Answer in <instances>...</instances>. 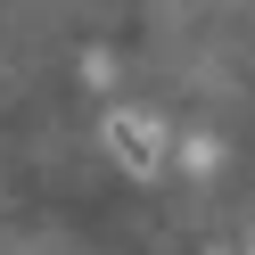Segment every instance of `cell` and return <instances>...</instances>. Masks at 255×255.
Listing matches in <instances>:
<instances>
[{"mask_svg":"<svg viewBox=\"0 0 255 255\" xmlns=\"http://www.w3.org/2000/svg\"><path fill=\"white\" fill-rule=\"evenodd\" d=\"M181 165H189V173H214L222 148H214V140H181Z\"/></svg>","mask_w":255,"mask_h":255,"instance_id":"2","label":"cell"},{"mask_svg":"<svg viewBox=\"0 0 255 255\" xmlns=\"http://www.w3.org/2000/svg\"><path fill=\"white\" fill-rule=\"evenodd\" d=\"M99 140H107V156H116L132 181H156V173H165V124H156L148 107H107Z\"/></svg>","mask_w":255,"mask_h":255,"instance_id":"1","label":"cell"}]
</instances>
